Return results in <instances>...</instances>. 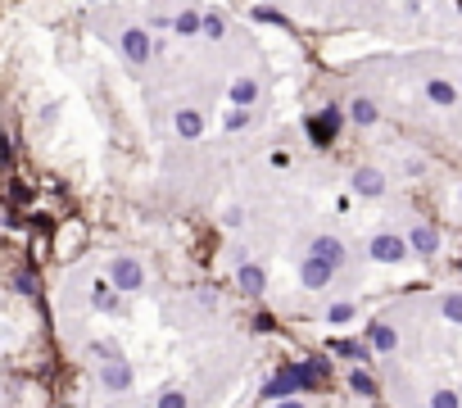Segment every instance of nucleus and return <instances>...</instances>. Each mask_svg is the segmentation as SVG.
Listing matches in <instances>:
<instances>
[{
    "label": "nucleus",
    "mask_w": 462,
    "mask_h": 408,
    "mask_svg": "<svg viewBox=\"0 0 462 408\" xmlns=\"http://www.w3.org/2000/svg\"><path fill=\"white\" fill-rule=\"evenodd\" d=\"M408 245H412V240L394 236V231H381V236H372L368 254L377 259V264H399V259H408Z\"/></svg>",
    "instance_id": "obj_1"
},
{
    "label": "nucleus",
    "mask_w": 462,
    "mask_h": 408,
    "mask_svg": "<svg viewBox=\"0 0 462 408\" xmlns=\"http://www.w3.org/2000/svg\"><path fill=\"white\" fill-rule=\"evenodd\" d=\"M300 277H304V286H308V290H326V286H331V277H335V264H326V259L308 254V259H304V268H300Z\"/></svg>",
    "instance_id": "obj_2"
},
{
    "label": "nucleus",
    "mask_w": 462,
    "mask_h": 408,
    "mask_svg": "<svg viewBox=\"0 0 462 408\" xmlns=\"http://www.w3.org/2000/svg\"><path fill=\"white\" fill-rule=\"evenodd\" d=\"M335 132H340V109H322L317 118H308V136H313L317 145H331Z\"/></svg>",
    "instance_id": "obj_3"
},
{
    "label": "nucleus",
    "mask_w": 462,
    "mask_h": 408,
    "mask_svg": "<svg viewBox=\"0 0 462 408\" xmlns=\"http://www.w3.org/2000/svg\"><path fill=\"white\" fill-rule=\"evenodd\" d=\"M109 277H113V286L118 290H141V268H136V259H127V254H118L113 259V268H109Z\"/></svg>",
    "instance_id": "obj_4"
},
{
    "label": "nucleus",
    "mask_w": 462,
    "mask_h": 408,
    "mask_svg": "<svg viewBox=\"0 0 462 408\" xmlns=\"http://www.w3.org/2000/svg\"><path fill=\"white\" fill-rule=\"evenodd\" d=\"M118 41H122V55H127L132 64H146V60H150V36L141 32V27H127Z\"/></svg>",
    "instance_id": "obj_5"
},
{
    "label": "nucleus",
    "mask_w": 462,
    "mask_h": 408,
    "mask_svg": "<svg viewBox=\"0 0 462 408\" xmlns=\"http://www.w3.org/2000/svg\"><path fill=\"white\" fill-rule=\"evenodd\" d=\"M354 191H358V196H381L385 177H381L377 168H358V172H354Z\"/></svg>",
    "instance_id": "obj_6"
},
{
    "label": "nucleus",
    "mask_w": 462,
    "mask_h": 408,
    "mask_svg": "<svg viewBox=\"0 0 462 408\" xmlns=\"http://www.w3.org/2000/svg\"><path fill=\"white\" fill-rule=\"evenodd\" d=\"M308 254H317V259H326V264H335V268H340V259H344V245H340L335 236H317Z\"/></svg>",
    "instance_id": "obj_7"
},
{
    "label": "nucleus",
    "mask_w": 462,
    "mask_h": 408,
    "mask_svg": "<svg viewBox=\"0 0 462 408\" xmlns=\"http://www.w3.org/2000/svg\"><path fill=\"white\" fill-rule=\"evenodd\" d=\"M263 286H267L263 268H254V264H240V290H249V295H263Z\"/></svg>",
    "instance_id": "obj_8"
},
{
    "label": "nucleus",
    "mask_w": 462,
    "mask_h": 408,
    "mask_svg": "<svg viewBox=\"0 0 462 408\" xmlns=\"http://www.w3.org/2000/svg\"><path fill=\"white\" fill-rule=\"evenodd\" d=\"M368 340H372V349H381V354H390V349L399 345V336H394L385 322H372V327H368Z\"/></svg>",
    "instance_id": "obj_9"
},
{
    "label": "nucleus",
    "mask_w": 462,
    "mask_h": 408,
    "mask_svg": "<svg viewBox=\"0 0 462 408\" xmlns=\"http://www.w3.org/2000/svg\"><path fill=\"white\" fill-rule=\"evenodd\" d=\"M104 386H109V390H127V386H132V367L127 363H109V367H104Z\"/></svg>",
    "instance_id": "obj_10"
},
{
    "label": "nucleus",
    "mask_w": 462,
    "mask_h": 408,
    "mask_svg": "<svg viewBox=\"0 0 462 408\" xmlns=\"http://www.w3.org/2000/svg\"><path fill=\"white\" fill-rule=\"evenodd\" d=\"M349 118L358 123V128H372V123H377V104H372V100H363V95H358V100L349 104Z\"/></svg>",
    "instance_id": "obj_11"
},
{
    "label": "nucleus",
    "mask_w": 462,
    "mask_h": 408,
    "mask_svg": "<svg viewBox=\"0 0 462 408\" xmlns=\"http://www.w3.org/2000/svg\"><path fill=\"white\" fill-rule=\"evenodd\" d=\"M408 240H412V250H417V254H435V250H440V236H435L430 227H417Z\"/></svg>",
    "instance_id": "obj_12"
},
{
    "label": "nucleus",
    "mask_w": 462,
    "mask_h": 408,
    "mask_svg": "<svg viewBox=\"0 0 462 408\" xmlns=\"http://www.w3.org/2000/svg\"><path fill=\"white\" fill-rule=\"evenodd\" d=\"M254 95H258L254 77H236V82H231V100L236 104H254Z\"/></svg>",
    "instance_id": "obj_13"
},
{
    "label": "nucleus",
    "mask_w": 462,
    "mask_h": 408,
    "mask_svg": "<svg viewBox=\"0 0 462 408\" xmlns=\"http://www.w3.org/2000/svg\"><path fill=\"white\" fill-rule=\"evenodd\" d=\"M426 95H430V100H435V104H444V109H449V104L458 100V91H454V86H449V82H440V77H435V82H426Z\"/></svg>",
    "instance_id": "obj_14"
},
{
    "label": "nucleus",
    "mask_w": 462,
    "mask_h": 408,
    "mask_svg": "<svg viewBox=\"0 0 462 408\" xmlns=\"http://www.w3.org/2000/svg\"><path fill=\"white\" fill-rule=\"evenodd\" d=\"M177 132L181 136H200V132H204V118H200L195 109H181L177 114Z\"/></svg>",
    "instance_id": "obj_15"
},
{
    "label": "nucleus",
    "mask_w": 462,
    "mask_h": 408,
    "mask_svg": "<svg viewBox=\"0 0 462 408\" xmlns=\"http://www.w3.org/2000/svg\"><path fill=\"white\" fill-rule=\"evenodd\" d=\"M113 290H118V286H109V281H95L91 304H95V308H113V304H118V295H113Z\"/></svg>",
    "instance_id": "obj_16"
},
{
    "label": "nucleus",
    "mask_w": 462,
    "mask_h": 408,
    "mask_svg": "<svg viewBox=\"0 0 462 408\" xmlns=\"http://www.w3.org/2000/svg\"><path fill=\"white\" fill-rule=\"evenodd\" d=\"M444 318H449V322H462V290L444 295Z\"/></svg>",
    "instance_id": "obj_17"
},
{
    "label": "nucleus",
    "mask_w": 462,
    "mask_h": 408,
    "mask_svg": "<svg viewBox=\"0 0 462 408\" xmlns=\"http://www.w3.org/2000/svg\"><path fill=\"white\" fill-rule=\"evenodd\" d=\"M349 386H354V390H358V395H377V386H372V376L363 372V367H358V372L349 376Z\"/></svg>",
    "instance_id": "obj_18"
},
{
    "label": "nucleus",
    "mask_w": 462,
    "mask_h": 408,
    "mask_svg": "<svg viewBox=\"0 0 462 408\" xmlns=\"http://www.w3.org/2000/svg\"><path fill=\"white\" fill-rule=\"evenodd\" d=\"M200 27H204V23H200V18H195V14H181V18H177V32H181V36H190V32H200Z\"/></svg>",
    "instance_id": "obj_19"
},
{
    "label": "nucleus",
    "mask_w": 462,
    "mask_h": 408,
    "mask_svg": "<svg viewBox=\"0 0 462 408\" xmlns=\"http://www.w3.org/2000/svg\"><path fill=\"white\" fill-rule=\"evenodd\" d=\"M204 32H209V36H214V41H218V36L227 32V23H223V18H218V14H209V18H204Z\"/></svg>",
    "instance_id": "obj_20"
},
{
    "label": "nucleus",
    "mask_w": 462,
    "mask_h": 408,
    "mask_svg": "<svg viewBox=\"0 0 462 408\" xmlns=\"http://www.w3.org/2000/svg\"><path fill=\"white\" fill-rule=\"evenodd\" d=\"M354 318V304H331V322H349Z\"/></svg>",
    "instance_id": "obj_21"
},
{
    "label": "nucleus",
    "mask_w": 462,
    "mask_h": 408,
    "mask_svg": "<svg viewBox=\"0 0 462 408\" xmlns=\"http://www.w3.org/2000/svg\"><path fill=\"white\" fill-rule=\"evenodd\" d=\"M430 408H458V395H449V390H440L435 400H430Z\"/></svg>",
    "instance_id": "obj_22"
},
{
    "label": "nucleus",
    "mask_w": 462,
    "mask_h": 408,
    "mask_svg": "<svg viewBox=\"0 0 462 408\" xmlns=\"http://www.w3.org/2000/svg\"><path fill=\"white\" fill-rule=\"evenodd\" d=\"M159 408H186V400H181L177 390H168V395H163V400H159Z\"/></svg>",
    "instance_id": "obj_23"
},
{
    "label": "nucleus",
    "mask_w": 462,
    "mask_h": 408,
    "mask_svg": "<svg viewBox=\"0 0 462 408\" xmlns=\"http://www.w3.org/2000/svg\"><path fill=\"white\" fill-rule=\"evenodd\" d=\"M245 123H249V109H236V114H231V118H227V128L236 132V128H245Z\"/></svg>",
    "instance_id": "obj_24"
},
{
    "label": "nucleus",
    "mask_w": 462,
    "mask_h": 408,
    "mask_svg": "<svg viewBox=\"0 0 462 408\" xmlns=\"http://www.w3.org/2000/svg\"><path fill=\"white\" fill-rule=\"evenodd\" d=\"M276 408H304V400H295V395H290V400H281Z\"/></svg>",
    "instance_id": "obj_25"
}]
</instances>
